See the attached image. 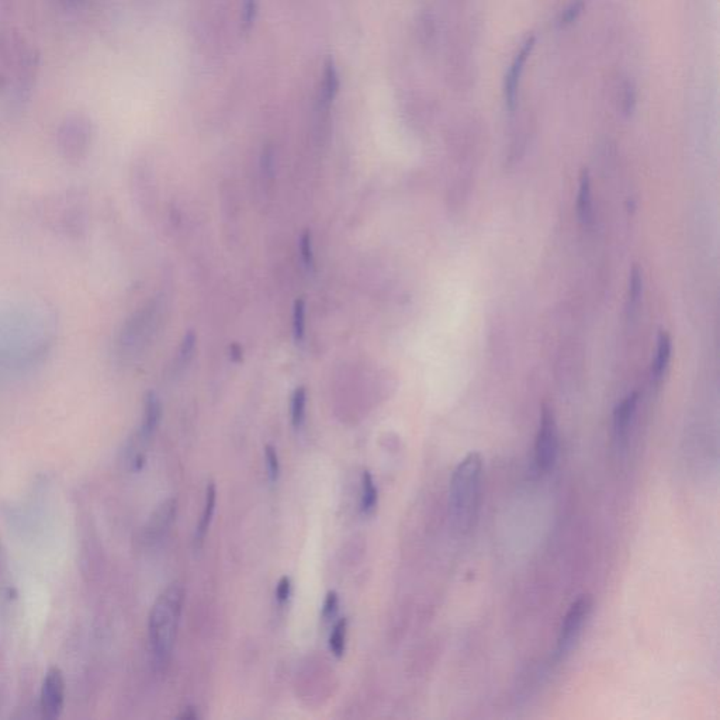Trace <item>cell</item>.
<instances>
[{
	"label": "cell",
	"instance_id": "1",
	"mask_svg": "<svg viewBox=\"0 0 720 720\" xmlns=\"http://www.w3.org/2000/svg\"><path fill=\"white\" fill-rule=\"evenodd\" d=\"M185 602V589L173 583L155 601L148 622L149 646L158 665L168 662L172 655Z\"/></svg>",
	"mask_w": 720,
	"mask_h": 720
},
{
	"label": "cell",
	"instance_id": "2",
	"mask_svg": "<svg viewBox=\"0 0 720 720\" xmlns=\"http://www.w3.org/2000/svg\"><path fill=\"white\" fill-rule=\"evenodd\" d=\"M481 471L483 458L478 453L467 455L453 471L449 504L453 522L461 530H468L477 517Z\"/></svg>",
	"mask_w": 720,
	"mask_h": 720
},
{
	"label": "cell",
	"instance_id": "3",
	"mask_svg": "<svg viewBox=\"0 0 720 720\" xmlns=\"http://www.w3.org/2000/svg\"><path fill=\"white\" fill-rule=\"evenodd\" d=\"M592 611V598L589 595H581L576 602L569 608L560 628L559 639H557V657L562 658L567 655L576 642L579 640L583 628L589 620Z\"/></svg>",
	"mask_w": 720,
	"mask_h": 720
},
{
	"label": "cell",
	"instance_id": "4",
	"mask_svg": "<svg viewBox=\"0 0 720 720\" xmlns=\"http://www.w3.org/2000/svg\"><path fill=\"white\" fill-rule=\"evenodd\" d=\"M559 453V435L552 409L544 405L542 408L540 426L534 444V461L540 471L553 468Z\"/></svg>",
	"mask_w": 720,
	"mask_h": 720
},
{
	"label": "cell",
	"instance_id": "5",
	"mask_svg": "<svg viewBox=\"0 0 720 720\" xmlns=\"http://www.w3.org/2000/svg\"><path fill=\"white\" fill-rule=\"evenodd\" d=\"M65 702V679L58 667H51L43 681L40 708L43 718L53 720L61 716Z\"/></svg>",
	"mask_w": 720,
	"mask_h": 720
},
{
	"label": "cell",
	"instance_id": "6",
	"mask_svg": "<svg viewBox=\"0 0 720 720\" xmlns=\"http://www.w3.org/2000/svg\"><path fill=\"white\" fill-rule=\"evenodd\" d=\"M536 45V36L530 34L525 38L520 51L515 54L504 80V97L510 112H514L518 104V93L521 86V79L524 75L525 65L532 55V51Z\"/></svg>",
	"mask_w": 720,
	"mask_h": 720
},
{
	"label": "cell",
	"instance_id": "7",
	"mask_svg": "<svg viewBox=\"0 0 720 720\" xmlns=\"http://www.w3.org/2000/svg\"><path fill=\"white\" fill-rule=\"evenodd\" d=\"M638 399H639L638 393L629 394L615 408L613 432H615V439L619 445H623L628 441L629 428H630V424H632V419L635 417L636 407H638Z\"/></svg>",
	"mask_w": 720,
	"mask_h": 720
},
{
	"label": "cell",
	"instance_id": "8",
	"mask_svg": "<svg viewBox=\"0 0 720 720\" xmlns=\"http://www.w3.org/2000/svg\"><path fill=\"white\" fill-rule=\"evenodd\" d=\"M175 515H176V500L171 498L162 503L146 525L145 539L148 542L159 540L165 534V532L171 527L175 520Z\"/></svg>",
	"mask_w": 720,
	"mask_h": 720
},
{
	"label": "cell",
	"instance_id": "9",
	"mask_svg": "<svg viewBox=\"0 0 720 720\" xmlns=\"http://www.w3.org/2000/svg\"><path fill=\"white\" fill-rule=\"evenodd\" d=\"M162 418V405L159 398L154 393H149L145 397V405H144V418L141 428L135 438H138L142 444H148V441L152 438L155 431L159 426Z\"/></svg>",
	"mask_w": 720,
	"mask_h": 720
},
{
	"label": "cell",
	"instance_id": "10",
	"mask_svg": "<svg viewBox=\"0 0 720 720\" xmlns=\"http://www.w3.org/2000/svg\"><path fill=\"white\" fill-rule=\"evenodd\" d=\"M671 338L667 332H660L658 340H657V353H655V362L652 366V377L655 383H658L662 379V375L668 366L670 358H671Z\"/></svg>",
	"mask_w": 720,
	"mask_h": 720
},
{
	"label": "cell",
	"instance_id": "11",
	"mask_svg": "<svg viewBox=\"0 0 720 720\" xmlns=\"http://www.w3.org/2000/svg\"><path fill=\"white\" fill-rule=\"evenodd\" d=\"M215 501H217V488H215L214 483H210L205 490V504H204L203 515H201V520H200L196 529L197 543H203V540L207 534V530L210 527L214 511H215Z\"/></svg>",
	"mask_w": 720,
	"mask_h": 720
},
{
	"label": "cell",
	"instance_id": "12",
	"mask_svg": "<svg viewBox=\"0 0 720 720\" xmlns=\"http://www.w3.org/2000/svg\"><path fill=\"white\" fill-rule=\"evenodd\" d=\"M577 213L580 220L584 224H589L592 220V204H591V186H589V176L587 171L581 172L580 176V188H579V198H577Z\"/></svg>",
	"mask_w": 720,
	"mask_h": 720
},
{
	"label": "cell",
	"instance_id": "13",
	"mask_svg": "<svg viewBox=\"0 0 720 720\" xmlns=\"http://www.w3.org/2000/svg\"><path fill=\"white\" fill-rule=\"evenodd\" d=\"M377 504V488L375 485L370 471H363L362 475V510L365 514H370Z\"/></svg>",
	"mask_w": 720,
	"mask_h": 720
},
{
	"label": "cell",
	"instance_id": "14",
	"mask_svg": "<svg viewBox=\"0 0 720 720\" xmlns=\"http://www.w3.org/2000/svg\"><path fill=\"white\" fill-rule=\"evenodd\" d=\"M307 392L304 387H297L291 397V424L296 429L301 428L306 419Z\"/></svg>",
	"mask_w": 720,
	"mask_h": 720
},
{
	"label": "cell",
	"instance_id": "15",
	"mask_svg": "<svg viewBox=\"0 0 720 720\" xmlns=\"http://www.w3.org/2000/svg\"><path fill=\"white\" fill-rule=\"evenodd\" d=\"M345 642H346V619H340L335 623L329 638V649L332 655L342 657L345 653Z\"/></svg>",
	"mask_w": 720,
	"mask_h": 720
},
{
	"label": "cell",
	"instance_id": "16",
	"mask_svg": "<svg viewBox=\"0 0 720 720\" xmlns=\"http://www.w3.org/2000/svg\"><path fill=\"white\" fill-rule=\"evenodd\" d=\"M638 106V89L633 80H626L622 87V112L626 117L632 116Z\"/></svg>",
	"mask_w": 720,
	"mask_h": 720
},
{
	"label": "cell",
	"instance_id": "17",
	"mask_svg": "<svg viewBox=\"0 0 720 720\" xmlns=\"http://www.w3.org/2000/svg\"><path fill=\"white\" fill-rule=\"evenodd\" d=\"M586 9V0H573L571 3H569V6L562 10L560 16H559V26L560 27H569L571 26L573 23H576L579 20V17L583 14Z\"/></svg>",
	"mask_w": 720,
	"mask_h": 720
},
{
	"label": "cell",
	"instance_id": "18",
	"mask_svg": "<svg viewBox=\"0 0 720 720\" xmlns=\"http://www.w3.org/2000/svg\"><path fill=\"white\" fill-rule=\"evenodd\" d=\"M293 333L296 342H301L306 333V303L303 299L296 300L293 313Z\"/></svg>",
	"mask_w": 720,
	"mask_h": 720
},
{
	"label": "cell",
	"instance_id": "19",
	"mask_svg": "<svg viewBox=\"0 0 720 720\" xmlns=\"http://www.w3.org/2000/svg\"><path fill=\"white\" fill-rule=\"evenodd\" d=\"M326 80H324V95H326V99L328 102H331L338 90H339V77H338V72H336V68L333 61L329 58L327 61V65H326V75H324Z\"/></svg>",
	"mask_w": 720,
	"mask_h": 720
},
{
	"label": "cell",
	"instance_id": "20",
	"mask_svg": "<svg viewBox=\"0 0 720 720\" xmlns=\"http://www.w3.org/2000/svg\"><path fill=\"white\" fill-rule=\"evenodd\" d=\"M85 135H86V132L77 126H75L73 129H68L65 141V148L68 151L66 154H69V155L80 154L82 148L85 146Z\"/></svg>",
	"mask_w": 720,
	"mask_h": 720
},
{
	"label": "cell",
	"instance_id": "21",
	"mask_svg": "<svg viewBox=\"0 0 720 720\" xmlns=\"http://www.w3.org/2000/svg\"><path fill=\"white\" fill-rule=\"evenodd\" d=\"M264 460H266V467H267V474H269V478L272 483H274L277 478H279V473H280V461H279V456H277V452L273 446L267 445L264 448Z\"/></svg>",
	"mask_w": 720,
	"mask_h": 720
},
{
	"label": "cell",
	"instance_id": "22",
	"mask_svg": "<svg viewBox=\"0 0 720 720\" xmlns=\"http://www.w3.org/2000/svg\"><path fill=\"white\" fill-rule=\"evenodd\" d=\"M195 343H196V335L189 331L183 339V343L181 346V350H179V363L181 366H185L189 359L192 358V353H193V349H195Z\"/></svg>",
	"mask_w": 720,
	"mask_h": 720
},
{
	"label": "cell",
	"instance_id": "23",
	"mask_svg": "<svg viewBox=\"0 0 720 720\" xmlns=\"http://www.w3.org/2000/svg\"><path fill=\"white\" fill-rule=\"evenodd\" d=\"M300 251L304 266L307 269H311L314 266V255H313V245H311V235L308 232H304L300 241Z\"/></svg>",
	"mask_w": 720,
	"mask_h": 720
},
{
	"label": "cell",
	"instance_id": "24",
	"mask_svg": "<svg viewBox=\"0 0 720 720\" xmlns=\"http://www.w3.org/2000/svg\"><path fill=\"white\" fill-rule=\"evenodd\" d=\"M642 294V276L638 267H633L629 284V301L630 304H636Z\"/></svg>",
	"mask_w": 720,
	"mask_h": 720
},
{
	"label": "cell",
	"instance_id": "25",
	"mask_svg": "<svg viewBox=\"0 0 720 720\" xmlns=\"http://www.w3.org/2000/svg\"><path fill=\"white\" fill-rule=\"evenodd\" d=\"M258 11V1L257 0H245L244 9H242V23L245 30H249L255 21Z\"/></svg>",
	"mask_w": 720,
	"mask_h": 720
},
{
	"label": "cell",
	"instance_id": "26",
	"mask_svg": "<svg viewBox=\"0 0 720 720\" xmlns=\"http://www.w3.org/2000/svg\"><path fill=\"white\" fill-rule=\"evenodd\" d=\"M336 609H338V595L335 591H331V592H328L326 602H324V608H323L324 619H329L331 616H333Z\"/></svg>",
	"mask_w": 720,
	"mask_h": 720
},
{
	"label": "cell",
	"instance_id": "27",
	"mask_svg": "<svg viewBox=\"0 0 720 720\" xmlns=\"http://www.w3.org/2000/svg\"><path fill=\"white\" fill-rule=\"evenodd\" d=\"M290 592H291V581L289 577H281L279 584H277V589H276V595H277V601L280 603H284L289 596H290Z\"/></svg>",
	"mask_w": 720,
	"mask_h": 720
},
{
	"label": "cell",
	"instance_id": "28",
	"mask_svg": "<svg viewBox=\"0 0 720 720\" xmlns=\"http://www.w3.org/2000/svg\"><path fill=\"white\" fill-rule=\"evenodd\" d=\"M181 719L183 720H195L197 719V714L193 709H188L185 711L183 715H181Z\"/></svg>",
	"mask_w": 720,
	"mask_h": 720
}]
</instances>
